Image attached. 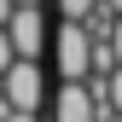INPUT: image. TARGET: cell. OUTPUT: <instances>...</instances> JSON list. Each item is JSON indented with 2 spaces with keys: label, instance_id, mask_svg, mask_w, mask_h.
<instances>
[{
  "label": "cell",
  "instance_id": "6da1fadb",
  "mask_svg": "<svg viewBox=\"0 0 122 122\" xmlns=\"http://www.w3.org/2000/svg\"><path fill=\"white\" fill-rule=\"evenodd\" d=\"M0 105H6L12 116H41V105H52V87H47V70L41 64H12L0 76Z\"/></svg>",
  "mask_w": 122,
  "mask_h": 122
},
{
  "label": "cell",
  "instance_id": "7a4b0ae2",
  "mask_svg": "<svg viewBox=\"0 0 122 122\" xmlns=\"http://www.w3.org/2000/svg\"><path fill=\"white\" fill-rule=\"evenodd\" d=\"M52 70H58V81H87L93 76V41H87L81 23H64V18L52 23Z\"/></svg>",
  "mask_w": 122,
  "mask_h": 122
},
{
  "label": "cell",
  "instance_id": "3957f363",
  "mask_svg": "<svg viewBox=\"0 0 122 122\" xmlns=\"http://www.w3.org/2000/svg\"><path fill=\"white\" fill-rule=\"evenodd\" d=\"M6 35H12V47H18L23 64H41V52H52V23H47L41 6H18V18L6 23Z\"/></svg>",
  "mask_w": 122,
  "mask_h": 122
},
{
  "label": "cell",
  "instance_id": "277c9868",
  "mask_svg": "<svg viewBox=\"0 0 122 122\" xmlns=\"http://www.w3.org/2000/svg\"><path fill=\"white\" fill-rule=\"evenodd\" d=\"M47 122H99V111H93V99H87L81 81H58V87H52V116H47Z\"/></svg>",
  "mask_w": 122,
  "mask_h": 122
},
{
  "label": "cell",
  "instance_id": "5b68a950",
  "mask_svg": "<svg viewBox=\"0 0 122 122\" xmlns=\"http://www.w3.org/2000/svg\"><path fill=\"white\" fill-rule=\"evenodd\" d=\"M52 6H58V18H64V23H87L105 0H52Z\"/></svg>",
  "mask_w": 122,
  "mask_h": 122
},
{
  "label": "cell",
  "instance_id": "8992f818",
  "mask_svg": "<svg viewBox=\"0 0 122 122\" xmlns=\"http://www.w3.org/2000/svg\"><path fill=\"white\" fill-rule=\"evenodd\" d=\"M12 64H18V47H12V35H6V29H0V76H6Z\"/></svg>",
  "mask_w": 122,
  "mask_h": 122
},
{
  "label": "cell",
  "instance_id": "52a82bcc",
  "mask_svg": "<svg viewBox=\"0 0 122 122\" xmlns=\"http://www.w3.org/2000/svg\"><path fill=\"white\" fill-rule=\"evenodd\" d=\"M12 18H18V0H0V29H6Z\"/></svg>",
  "mask_w": 122,
  "mask_h": 122
},
{
  "label": "cell",
  "instance_id": "ba28073f",
  "mask_svg": "<svg viewBox=\"0 0 122 122\" xmlns=\"http://www.w3.org/2000/svg\"><path fill=\"white\" fill-rule=\"evenodd\" d=\"M105 12H116V18H122V0H105Z\"/></svg>",
  "mask_w": 122,
  "mask_h": 122
},
{
  "label": "cell",
  "instance_id": "9c48e42d",
  "mask_svg": "<svg viewBox=\"0 0 122 122\" xmlns=\"http://www.w3.org/2000/svg\"><path fill=\"white\" fill-rule=\"evenodd\" d=\"M6 122H41V116H12V111H6Z\"/></svg>",
  "mask_w": 122,
  "mask_h": 122
},
{
  "label": "cell",
  "instance_id": "30bf717a",
  "mask_svg": "<svg viewBox=\"0 0 122 122\" xmlns=\"http://www.w3.org/2000/svg\"><path fill=\"white\" fill-rule=\"evenodd\" d=\"M18 6H47V0H18Z\"/></svg>",
  "mask_w": 122,
  "mask_h": 122
},
{
  "label": "cell",
  "instance_id": "8fae6325",
  "mask_svg": "<svg viewBox=\"0 0 122 122\" xmlns=\"http://www.w3.org/2000/svg\"><path fill=\"white\" fill-rule=\"evenodd\" d=\"M111 122H122V116H111Z\"/></svg>",
  "mask_w": 122,
  "mask_h": 122
}]
</instances>
